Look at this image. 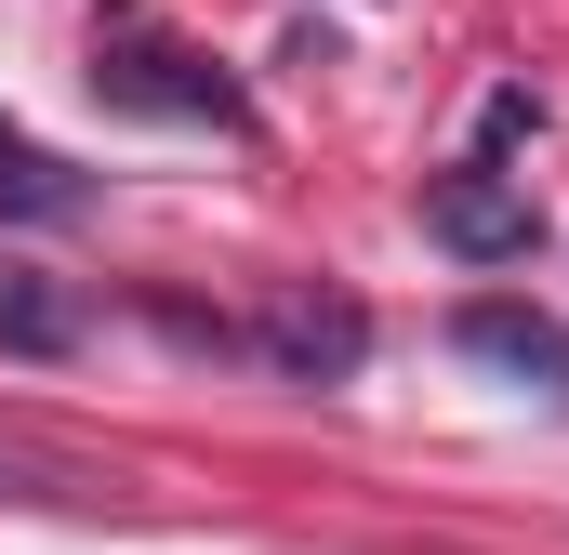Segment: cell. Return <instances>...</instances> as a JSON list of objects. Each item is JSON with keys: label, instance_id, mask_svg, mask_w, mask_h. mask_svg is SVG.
Instances as JSON below:
<instances>
[{"label": "cell", "instance_id": "obj_7", "mask_svg": "<svg viewBox=\"0 0 569 555\" xmlns=\"http://www.w3.org/2000/svg\"><path fill=\"white\" fill-rule=\"evenodd\" d=\"M517 133H543V93H530V80H503V93H490V159H503Z\"/></svg>", "mask_w": 569, "mask_h": 555}, {"label": "cell", "instance_id": "obj_2", "mask_svg": "<svg viewBox=\"0 0 569 555\" xmlns=\"http://www.w3.org/2000/svg\"><path fill=\"white\" fill-rule=\"evenodd\" d=\"M425 239L450 252V265H530L543 212H530V185H517L503 159H463V172L425 185Z\"/></svg>", "mask_w": 569, "mask_h": 555}, {"label": "cell", "instance_id": "obj_1", "mask_svg": "<svg viewBox=\"0 0 569 555\" xmlns=\"http://www.w3.org/2000/svg\"><path fill=\"white\" fill-rule=\"evenodd\" d=\"M93 93H107L120 120H212V133H252L239 80L199 67V53H172V40H107V53H93Z\"/></svg>", "mask_w": 569, "mask_h": 555}, {"label": "cell", "instance_id": "obj_5", "mask_svg": "<svg viewBox=\"0 0 569 555\" xmlns=\"http://www.w3.org/2000/svg\"><path fill=\"white\" fill-rule=\"evenodd\" d=\"M80 199H93V185H80V172H67L53 145H40V133H13V120H0V212H13V225H67Z\"/></svg>", "mask_w": 569, "mask_h": 555}, {"label": "cell", "instance_id": "obj_3", "mask_svg": "<svg viewBox=\"0 0 569 555\" xmlns=\"http://www.w3.org/2000/svg\"><path fill=\"white\" fill-rule=\"evenodd\" d=\"M450 344H463L477 371L530 384L543 411H569V331H557V317H530V304H463V317H450Z\"/></svg>", "mask_w": 569, "mask_h": 555}, {"label": "cell", "instance_id": "obj_6", "mask_svg": "<svg viewBox=\"0 0 569 555\" xmlns=\"http://www.w3.org/2000/svg\"><path fill=\"white\" fill-rule=\"evenodd\" d=\"M0 344H13V357H53V344H67V304H53V291H13V304H0Z\"/></svg>", "mask_w": 569, "mask_h": 555}, {"label": "cell", "instance_id": "obj_4", "mask_svg": "<svg viewBox=\"0 0 569 555\" xmlns=\"http://www.w3.org/2000/svg\"><path fill=\"white\" fill-rule=\"evenodd\" d=\"M266 357H279V371H305V384H358L371 317H358L345 291H279V304H266Z\"/></svg>", "mask_w": 569, "mask_h": 555}]
</instances>
